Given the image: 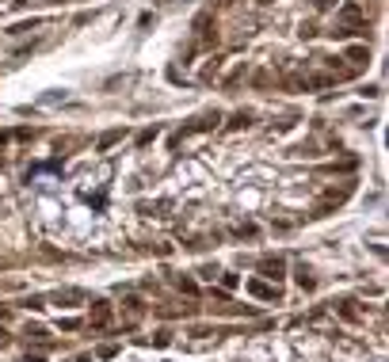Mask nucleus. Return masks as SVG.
I'll list each match as a JSON object with an SVG mask.
<instances>
[{"instance_id":"3","label":"nucleus","mask_w":389,"mask_h":362,"mask_svg":"<svg viewBox=\"0 0 389 362\" xmlns=\"http://www.w3.org/2000/svg\"><path fill=\"white\" fill-rule=\"evenodd\" d=\"M332 4H336V0H317V8H332Z\"/></svg>"},{"instance_id":"2","label":"nucleus","mask_w":389,"mask_h":362,"mask_svg":"<svg viewBox=\"0 0 389 362\" xmlns=\"http://www.w3.org/2000/svg\"><path fill=\"white\" fill-rule=\"evenodd\" d=\"M248 286H252V294H256V297H275V290L263 286V282H248Z\"/></svg>"},{"instance_id":"1","label":"nucleus","mask_w":389,"mask_h":362,"mask_svg":"<svg viewBox=\"0 0 389 362\" xmlns=\"http://www.w3.org/2000/svg\"><path fill=\"white\" fill-rule=\"evenodd\" d=\"M115 141H122V130H111V133H103V137H100V149H111Z\"/></svg>"}]
</instances>
